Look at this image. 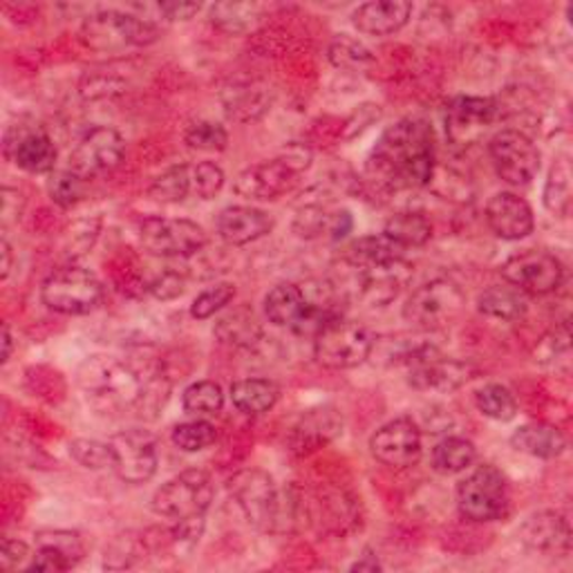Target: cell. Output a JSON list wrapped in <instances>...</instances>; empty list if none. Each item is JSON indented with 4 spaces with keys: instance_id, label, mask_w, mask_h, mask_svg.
<instances>
[{
    "instance_id": "obj_1",
    "label": "cell",
    "mask_w": 573,
    "mask_h": 573,
    "mask_svg": "<svg viewBox=\"0 0 573 573\" xmlns=\"http://www.w3.org/2000/svg\"><path fill=\"white\" fill-rule=\"evenodd\" d=\"M438 173L435 130L423 119H401L376 141L365 175L383 193L419 191L433 184Z\"/></svg>"
},
{
    "instance_id": "obj_2",
    "label": "cell",
    "mask_w": 573,
    "mask_h": 573,
    "mask_svg": "<svg viewBox=\"0 0 573 573\" xmlns=\"http://www.w3.org/2000/svg\"><path fill=\"white\" fill-rule=\"evenodd\" d=\"M155 361L141 363L123 361L117 356L94 354L79 365L77 381L90 408L105 416L132 414L139 419L143 399H147L149 376Z\"/></svg>"
},
{
    "instance_id": "obj_3",
    "label": "cell",
    "mask_w": 573,
    "mask_h": 573,
    "mask_svg": "<svg viewBox=\"0 0 573 573\" xmlns=\"http://www.w3.org/2000/svg\"><path fill=\"white\" fill-rule=\"evenodd\" d=\"M79 37L92 52L119 54L130 48H149L158 43L162 39V28L153 19L119 10H103L83 21Z\"/></svg>"
},
{
    "instance_id": "obj_4",
    "label": "cell",
    "mask_w": 573,
    "mask_h": 573,
    "mask_svg": "<svg viewBox=\"0 0 573 573\" xmlns=\"http://www.w3.org/2000/svg\"><path fill=\"white\" fill-rule=\"evenodd\" d=\"M394 359V363L408 368V383L419 392H455L475 374L471 363L444 356L438 348L428 343H405Z\"/></svg>"
},
{
    "instance_id": "obj_5",
    "label": "cell",
    "mask_w": 573,
    "mask_h": 573,
    "mask_svg": "<svg viewBox=\"0 0 573 573\" xmlns=\"http://www.w3.org/2000/svg\"><path fill=\"white\" fill-rule=\"evenodd\" d=\"M466 308V294L451 278H433L408 296L403 319L421 332H440L451 328Z\"/></svg>"
},
{
    "instance_id": "obj_6",
    "label": "cell",
    "mask_w": 573,
    "mask_h": 573,
    "mask_svg": "<svg viewBox=\"0 0 573 573\" xmlns=\"http://www.w3.org/2000/svg\"><path fill=\"white\" fill-rule=\"evenodd\" d=\"M41 301L57 314L86 316L101 305L103 284L94 271L79 264H66L43 280Z\"/></svg>"
},
{
    "instance_id": "obj_7",
    "label": "cell",
    "mask_w": 573,
    "mask_h": 573,
    "mask_svg": "<svg viewBox=\"0 0 573 573\" xmlns=\"http://www.w3.org/2000/svg\"><path fill=\"white\" fill-rule=\"evenodd\" d=\"M374 343L376 339L365 325L339 316L316 332L314 359L328 370H352L372 356Z\"/></svg>"
},
{
    "instance_id": "obj_8",
    "label": "cell",
    "mask_w": 573,
    "mask_h": 573,
    "mask_svg": "<svg viewBox=\"0 0 573 573\" xmlns=\"http://www.w3.org/2000/svg\"><path fill=\"white\" fill-rule=\"evenodd\" d=\"M460 513L471 522H495L509 515L511 491L504 473L493 464L478 466L458 486Z\"/></svg>"
},
{
    "instance_id": "obj_9",
    "label": "cell",
    "mask_w": 573,
    "mask_h": 573,
    "mask_svg": "<svg viewBox=\"0 0 573 573\" xmlns=\"http://www.w3.org/2000/svg\"><path fill=\"white\" fill-rule=\"evenodd\" d=\"M213 497L215 486L209 473L191 469L162 484L151 500V509L155 515L175 524L193 517H204L211 509Z\"/></svg>"
},
{
    "instance_id": "obj_10",
    "label": "cell",
    "mask_w": 573,
    "mask_h": 573,
    "mask_svg": "<svg viewBox=\"0 0 573 573\" xmlns=\"http://www.w3.org/2000/svg\"><path fill=\"white\" fill-rule=\"evenodd\" d=\"M139 242L155 258L187 260L207 247V233L193 220L151 215L139 224Z\"/></svg>"
},
{
    "instance_id": "obj_11",
    "label": "cell",
    "mask_w": 573,
    "mask_h": 573,
    "mask_svg": "<svg viewBox=\"0 0 573 573\" xmlns=\"http://www.w3.org/2000/svg\"><path fill=\"white\" fill-rule=\"evenodd\" d=\"M112 471L123 484H147L160 466L158 438L147 428H128L108 440Z\"/></svg>"
},
{
    "instance_id": "obj_12",
    "label": "cell",
    "mask_w": 573,
    "mask_h": 573,
    "mask_svg": "<svg viewBox=\"0 0 573 573\" xmlns=\"http://www.w3.org/2000/svg\"><path fill=\"white\" fill-rule=\"evenodd\" d=\"M229 493L247 522L264 533H275L280 522V489L260 469H244L229 480Z\"/></svg>"
},
{
    "instance_id": "obj_13",
    "label": "cell",
    "mask_w": 573,
    "mask_h": 573,
    "mask_svg": "<svg viewBox=\"0 0 573 573\" xmlns=\"http://www.w3.org/2000/svg\"><path fill=\"white\" fill-rule=\"evenodd\" d=\"M489 158L495 173L511 187H529L542 167V153L535 141L522 130H497L489 141Z\"/></svg>"
},
{
    "instance_id": "obj_14",
    "label": "cell",
    "mask_w": 573,
    "mask_h": 573,
    "mask_svg": "<svg viewBox=\"0 0 573 573\" xmlns=\"http://www.w3.org/2000/svg\"><path fill=\"white\" fill-rule=\"evenodd\" d=\"M502 278L524 296H546L562 284L564 267L549 251L526 249L502 264Z\"/></svg>"
},
{
    "instance_id": "obj_15",
    "label": "cell",
    "mask_w": 573,
    "mask_h": 573,
    "mask_svg": "<svg viewBox=\"0 0 573 573\" xmlns=\"http://www.w3.org/2000/svg\"><path fill=\"white\" fill-rule=\"evenodd\" d=\"M125 155L123 137L108 125H94L81 134L70 153V171L83 180L112 173Z\"/></svg>"
},
{
    "instance_id": "obj_16",
    "label": "cell",
    "mask_w": 573,
    "mask_h": 573,
    "mask_svg": "<svg viewBox=\"0 0 573 573\" xmlns=\"http://www.w3.org/2000/svg\"><path fill=\"white\" fill-rule=\"evenodd\" d=\"M372 458L394 471H405L419 464L423 444L421 430L412 416H396L383 423L370 438Z\"/></svg>"
},
{
    "instance_id": "obj_17",
    "label": "cell",
    "mask_w": 573,
    "mask_h": 573,
    "mask_svg": "<svg viewBox=\"0 0 573 573\" xmlns=\"http://www.w3.org/2000/svg\"><path fill=\"white\" fill-rule=\"evenodd\" d=\"M502 108L491 97H458L446 105V137L458 149H469L500 119Z\"/></svg>"
},
{
    "instance_id": "obj_18",
    "label": "cell",
    "mask_w": 573,
    "mask_h": 573,
    "mask_svg": "<svg viewBox=\"0 0 573 573\" xmlns=\"http://www.w3.org/2000/svg\"><path fill=\"white\" fill-rule=\"evenodd\" d=\"M414 273L412 262L403 258L381 262L368 269H359V301L372 310H383L392 305L399 294L410 284Z\"/></svg>"
},
{
    "instance_id": "obj_19",
    "label": "cell",
    "mask_w": 573,
    "mask_h": 573,
    "mask_svg": "<svg viewBox=\"0 0 573 573\" xmlns=\"http://www.w3.org/2000/svg\"><path fill=\"white\" fill-rule=\"evenodd\" d=\"M6 158L32 175L52 173L57 167V143L41 128H10L6 132Z\"/></svg>"
},
{
    "instance_id": "obj_20",
    "label": "cell",
    "mask_w": 573,
    "mask_h": 573,
    "mask_svg": "<svg viewBox=\"0 0 573 573\" xmlns=\"http://www.w3.org/2000/svg\"><path fill=\"white\" fill-rule=\"evenodd\" d=\"M301 173H296L280 155L275 160H267L244 169L233 184V191L240 198L271 202L280 195L290 193L299 184Z\"/></svg>"
},
{
    "instance_id": "obj_21",
    "label": "cell",
    "mask_w": 573,
    "mask_h": 573,
    "mask_svg": "<svg viewBox=\"0 0 573 573\" xmlns=\"http://www.w3.org/2000/svg\"><path fill=\"white\" fill-rule=\"evenodd\" d=\"M343 435V414L334 405H319L301 414L286 446L299 458L312 455Z\"/></svg>"
},
{
    "instance_id": "obj_22",
    "label": "cell",
    "mask_w": 573,
    "mask_h": 573,
    "mask_svg": "<svg viewBox=\"0 0 573 573\" xmlns=\"http://www.w3.org/2000/svg\"><path fill=\"white\" fill-rule=\"evenodd\" d=\"M83 555L86 544L77 531L46 529L34 535V555L28 571H70L83 560Z\"/></svg>"
},
{
    "instance_id": "obj_23",
    "label": "cell",
    "mask_w": 573,
    "mask_h": 573,
    "mask_svg": "<svg viewBox=\"0 0 573 573\" xmlns=\"http://www.w3.org/2000/svg\"><path fill=\"white\" fill-rule=\"evenodd\" d=\"M522 544L537 555L564 557L571 551V526L562 513L540 511L520 526Z\"/></svg>"
},
{
    "instance_id": "obj_24",
    "label": "cell",
    "mask_w": 573,
    "mask_h": 573,
    "mask_svg": "<svg viewBox=\"0 0 573 573\" xmlns=\"http://www.w3.org/2000/svg\"><path fill=\"white\" fill-rule=\"evenodd\" d=\"M486 222L491 227V231L509 242L522 240L526 235L533 233L535 227V218H533V209L529 207V202L511 191H502L495 193L489 202H486Z\"/></svg>"
},
{
    "instance_id": "obj_25",
    "label": "cell",
    "mask_w": 573,
    "mask_h": 573,
    "mask_svg": "<svg viewBox=\"0 0 573 573\" xmlns=\"http://www.w3.org/2000/svg\"><path fill=\"white\" fill-rule=\"evenodd\" d=\"M412 17V3L408 0H372L354 10L352 23L361 34L390 37L408 26Z\"/></svg>"
},
{
    "instance_id": "obj_26",
    "label": "cell",
    "mask_w": 573,
    "mask_h": 573,
    "mask_svg": "<svg viewBox=\"0 0 573 573\" xmlns=\"http://www.w3.org/2000/svg\"><path fill=\"white\" fill-rule=\"evenodd\" d=\"M273 218L255 207H227L218 215V235L231 244V247H242L251 244L273 231Z\"/></svg>"
},
{
    "instance_id": "obj_27",
    "label": "cell",
    "mask_w": 573,
    "mask_h": 573,
    "mask_svg": "<svg viewBox=\"0 0 573 573\" xmlns=\"http://www.w3.org/2000/svg\"><path fill=\"white\" fill-rule=\"evenodd\" d=\"M222 103H224V112L231 121L249 123L271 110L273 90H271V86L260 83V81L240 83L224 92Z\"/></svg>"
},
{
    "instance_id": "obj_28",
    "label": "cell",
    "mask_w": 573,
    "mask_h": 573,
    "mask_svg": "<svg viewBox=\"0 0 573 573\" xmlns=\"http://www.w3.org/2000/svg\"><path fill=\"white\" fill-rule=\"evenodd\" d=\"M511 446L535 460H555L564 453L566 440L555 425L549 423H524L511 435Z\"/></svg>"
},
{
    "instance_id": "obj_29",
    "label": "cell",
    "mask_w": 573,
    "mask_h": 573,
    "mask_svg": "<svg viewBox=\"0 0 573 573\" xmlns=\"http://www.w3.org/2000/svg\"><path fill=\"white\" fill-rule=\"evenodd\" d=\"M308 310L303 286L296 282H280L264 296V316L275 328L294 330Z\"/></svg>"
},
{
    "instance_id": "obj_30",
    "label": "cell",
    "mask_w": 573,
    "mask_h": 573,
    "mask_svg": "<svg viewBox=\"0 0 573 573\" xmlns=\"http://www.w3.org/2000/svg\"><path fill=\"white\" fill-rule=\"evenodd\" d=\"M478 310L486 319L502 323H517L526 316L529 303L526 296L511 284H493L478 296Z\"/></svg>"
},
{
    "instance_id": "obj_31",
    "label": "cell",
    "mask_w": 573,
    "mask_h": 573,
    "mask_svg": "<svg viewBox=\"0 0 573 573\" xmlns=\"http://www.w3.org/2000/svg\"><path fill=\"white\" fill-rule=\"evenodd\" d=\"M213 334L231 348H253L262 339V328L253 310L235 308L215 321Z\"/></svg>"
},
{
    "instance_id": "obj_32",
    "label": "cell",
    "mask_w": 573,
    "mask_h": 573,
    "mask_svg": "<svg viewBox=\"0 0 573 573\" xmlns=\"http://www.w3.org/2000/svg\"><path fill=\"white\" fill-rule=\"evenodd\" d=\"M280 399V388L269 379H240L231 385V401L238 412L258 416L269 412Z\"/></svg>"
},
{
    "instance_id": "obj_33",
    "label": "cell",
    "mask_w": 573,
    "mask_h": 573,
    "mask_svg": "<svg viewBox=\"0 0 573 573\" xmlns=\"http://www.w3.org/2000/svg\"><path fill=\"white\" fill-rule=\"evenodd\" d=\"M383 235L401 249H416L433 238V222L421 211H401L385 222Z\"/></svg>"
},
{
    "instance_id": "obj_34",
    "label": "cell",
    "mask_w": 573,
    "mask_h": 573,
    "mask_svg": "<svg viewBox=\"0 0 573 573\" xmlns=\"http://www.w3.org/2000/svg\"><path fill=\"white\" fill-rule=\"evenodd\" d=\"M403 255H405V249L394 244L383 233L363 235V238L350 242L348 249L343 251V260L350 267H354L356 271L381 264V262H390V260H396V258H403Z\"/></svg>"
},
{
    "instance_id": "obj_35",
    "label": "cell",
    "mask_w": 573,
    "mask_h": 573,
    "mask_svg": "<svg viewBox=\"0 0 573 573\" xmlns=\"http://www.w3.org/2000/svg\"><path fill=\"white\" fill-rule=\"evenodd\" d=\"M478 460V449L466 438H446L430 453V466L440 475H458L469 471Z\"/></svg>"
},
{
    "instance_id": "obj_36",
    "label": "cell",
    "mask_w": 573,
    "mask_h": 573,
    "mask_svg": "<svg viewBox=\"0 0 573 573\" xmlns=\"http://www.w3.org/2000/svg\"><path fill=\"white\" fill-rule=\"evenodd\" d=\"M260 21L262 8L255 3H215L211 8V23L229 37H242Z\"/></svg>"
},
{
    "instance_id": "obj_37",
    "label": "cell",
    "mask_w": 573,
    "mask_h": 573,
    "mask_svg": "<svg viewBox=\"0 0 573 573\" xmlns=\"http://www.w3.org/2000/svg\"><path fill=\"white\" fill-rule=\"evenodd\" d=\"M571 195H573L571 164H569L566 158H562L549 171L544 193H542L544 209L555 218H566L569 211H571Z\"/></svg>"
},
{
    "instance_id": "obj_38",
    "label": "cell",
    "mask_w": 573,
    "mask_h": 573,
    "mask_svg": "<svg viewBox=\"0 0 573 573\" xmlns=\"http://www.w3.org/2000/svg\"><path fill=\"white\" fill-rule=\"evenodd\" d=\"M193 193V180H191V164H175V167H169L167 171H162L151 189H149V195L155 200V202H162V204H180L184 202L189 195Z\"/></svg>"
},
{
    "instance_id": "obj_39",
    "label": "cell",
    "mask_w": 573,
    "mask_h": 573,
    "mask_svg": "<svg viewBox=\"0 0 573 573\" xmlns=\"http://www.w3.org/2000/svg\"><path fill=\"white\" fill-rule=\"evenodd\" d=\"M130 86L128 74H121L114 66H103L88 70L79 83V92L88 101H99V99H112L117 94H123Z\"/></svg>"
},
{
    "instance_id": "obj_40",
    "label": "cell",
    "mask_w": 573,
    "mask_h": 573,
    "mask_svg": "<svg viewBox=\"0 0 573 573\" xmlns=\"http://www.w3.org/2000/svg\"><path fill=\"white\" fill-rule=\"evenodd\" d=\"M147 553H149L147 535H137V533L117 535L110 542V546H105L103 566L112 569V571L130 569V566H137L139 562L147 560Z\"/></svg>"
},
{
    "instance_id": "obj_41",
    "label": "cell",
    "mask_w": 573,
    "mask_h": 573,
    "mask_svg": "<svg viewBox=\"0 0 573 573\" xmlns=\"http://www.w3.org/2000/svg\"><path fill=\"white\" fill-rule=\"evenodd\" d=\"M478 410L500 423L513 421L517 416V401L513 392L502 383H486L475 392Z\"/></svg>"
},
{
    "instance_id": "obj_42",
    "label": "cell",
    "mask_w": 573,
    "mask_h": 573,
    "mask_svg": "<svg viewBox=\"0 0 573 573\" xmlns=\"http://www.w3.org/2000/svg\"><path fill=\"white\" fill-rule=\"evenodd\" d=\"M328 59L334 68L348 70V72H361L374 63L372 50L348 34H341L330 43Z\"/></svg>"
},
{
    "instance_id": "obj_43",
    "label": "cell",
    "mask_w": 573,
    "mask_h": 573,
    "mask_svg": "<svg viewBox=\"0 0 573 573\" xmlns=\"http://www.w3.org/2000/svg\"><path fill=\"white\" fill-rule=\"evenodd\" d=\"M218 440V428L211 421L195 419L178 423L171 433V442L184 453H202Z\"/></svg>"
},
{
    "instance_id": "obj_44",
    "label": "cell",
    "mask_w": 573,
    "mask_h": 573,
    "mask_svg": "<svg viewBox=\"0 0 573 573\" xmlns=\"http://www.w3.org/2000/svg\"><path fill=\"white\" fill-rule=\"evenodd\" d=\"M224 405L222 385L215 381H195L182 394V408L195 416L218 414Z\"/></svg>"
},
{
    "instance_id": "obj_45",
    "label": "cell",
    "mask_w": 573,
    "mask_h": 573,
    "mask_svg": "<svg viewBox=\"0 0 573 573\" xmlns=\"http://www.w3.org/2000/svg\"><path fill=\"white\" fill-rule=\"evenodd\" d=\"M187 147L202 153H222L229 147V132L215 121H195L184 132Z\"/></svg>"
},
{
    "instance_id": "obj_46",
    "label": "cell",
    "mask_w": 573,
    "mask_h": 573,
    "mask_svg": "<svg viewBox=\"0 0 573 573\" xmlns=\"http://www.w3.org/2000/svg\"><path fill=\"white\" fill-rule=\"evenodd\" d=\"M86 182L81 175H77L74 171H57L52 173L50 182H48V193L50 200L61 207V209H72L83 200L86 193Z\"/></svg>"
},
{
    "instance_id": "obj_47",
    "label": "cell",
    "mask_w": 573,
    "mask_h": 573,
    "mask_svg": "<svg viewBox=\"0 0 573 573\" xmlns=\"http://www.w3.org/2000/svg\"><path fill=\"white\" fill-rule=\"evenodd\" d=\"M235 284L233 282H218L209 290H204L191 305V316L195 321H207L211 316H215L218 312H222L227 305L233 303L235 299Z\"/></svg>"
},
{
    "instance_id": "obj_48",
    "label": "cell",
    "mask_w": 573,
    "mask_h": 573,
    "mask_svg": "<svg viewBox=\"0 0 573 573\" xmlns=\"http://www.w3.org/2000/svg\"><path fill=\"white\" fill-rule=\"evenodd\" d=\"M330 220H332V211L325 209L323 204H305L299 209L294 218V231L299 238L314 240L330 233Z\"/></svg>"
},
{
    "instance_id": "obj_49",
    "label": "cell",
    "mask_w": 573,
    "mask_h": 573,
    "mask_svg": "<svg viewBox=\"0 0 573 573\" xmlns=\"http://www.w3.org/2000/svg\"><path fill=\"white\" fill-rule=\"evenodd\" d=\"M70 455L77 464L90 471H103L112 469V453L108 442L99 440H74L70 444Z\"/></svg>"
},
{
    "instance_id": "obj_50",
    "label": "cell",
    "mask_w": 573,
    "mask_h": 573,
    "mask_svg": "<svg viewBox=\"0 0 573 573\" xmlns=\"http://www.w3.org/2000/svg\"><path fill=\"white\" fill-rule=\"evenodd\" d=\"M193 193L200 200H213L224 189V171L215 162H198L191 167Z\"/></svg>"
},
{
    "instance_id": "obj_51",
    "label": "cell",
    "mask_w": 573,
    "mask_h": 573,
    "mask_svg": "<svg viewBox=\"0 0 573 573\" xmlns=\"http://www.w3.org/2000/svg\"><path fill=\"white\" fill-rule=\"evenodd\" d=\"M147 290L158 301H175L187 292V273L180 269L167 267L151 278Z\"/></svg>"
},
{
    "instance_id": "obj_52",
    "label": "cell",
    "mask_w": 573,
    "mask_h": 573,
    "mask_svg": "<svg viewBox=\"0 0 573 573\" xmlns=\"http://www.w3.org/2000/svg\"><path fill=\"white\" fill-rule=\"evenodd\" d=\"M26 204H28V198L23 191L12 187L0 189V222H3V231L21 222L26 213Z\"/></svg>"
},
{
    "instance_id": "obj_53",
    "label": "cell",
    "mask_w": 573,
    "mask_h": 573,
    "mask_svg": "<svg viewBox=\"0 0 573 573\" xmlns=\"http://www.w3.org/2000/svg\"><path fill=\"white\" fill-rule=\"evenodd\" d=\"M34 551L28 546L23 540L6 537L3 549H0V566L6 571H19V569H30Z\"/></svg>"
},
{
    "instance_id": "obj_54",
    "label": "cell",
    "mask_w": 573,
    "mask_h": 573,
    "mask_svg": "<svg viewBox=\"0 0 573 573\" xmlns=\"http://www.w3.org/2000/svg\"><path fill=\"white\" fill-rule=\"evenodd\" d=\"M200 10V3H178V0L158 6V12L160 17H164V21H191Z\"/></svg>"
},
{
    "instance_id": "obj_55",
    "label": "cell",
    "mask_w": 573,
    "mask_h": 573,
    "mask_svg": "<svg viewBox=\"0 0 573 573\" xmlns=\"http://www.w3.org/2000/svg\"><path fill=\"white\" fill-rule=\"evenodd\" d=\"M97 233H99V222L94 227H90L88 220L77 222V227L72 229V235H70V249H79V253H86L94 244Z\"/></svg>"
},
{
    "instance_id": "obj_56",
    "label": "cell",
    "mask_w": 573,
    "mask_h": 573,
    "mask_svg": "<svg viewBox=\"0 0 573 573\" xmlns=\"http://www.w3.org/2000/svg\"><path fill=\"white\" fill-rule=\"evenodd\" d=\"M354 229V220H352V213L345 211V209H339V211H332V220H330V233L328 238L332 242H339L343 238H348V233Z\"/></svg>"
},
{
    "instance_id": "obj_57",
    "label": "cell",
    "mask_w": 573,
    "mask_h": 573,
    "mask_svg": "<svg viewBox=\"0 0 573 573\" xmlns=\"http://www.w3.org/2000/svg\"><path fill=\"white\" fill-rule=\"evenodd\" d=\"M14 269V253H12V244L8 240V235H3L0 240V278L8 280L10 273Z\"/></svg>"
},
{
    "instance_id": "obj_58",
    "label": "cell",
    "mask_w": 573,
    "mask_h": 573,
    "mask_svg": "<svg viewBox=\"0 0 573 573\" xmlns=\"http://www.w3.org/2000/svg\"><path fill=\"white\" fill-rule=\"evenodd\" d=\"M350 571H370V573H376V571H383V564L379 562L376 555L368 553V555H361L352 566Z\"/></svg>"
},
{
    "instance_id": "obj_59",
    "label": "cell",
    "mask_w": 573,
    "mask_h": 573,
    "mask_svg": "<svg viewBox=\"0 0 573 573\" xmlns=\"http://www.w3.org/2000/svg\"><path fill=\"white\" fill-rule=\"evenodd\" d=\"M12 350H14V336L10 325H3V363H8L12 359Z\"/></svg>"
}]
</instances>
